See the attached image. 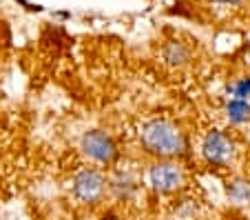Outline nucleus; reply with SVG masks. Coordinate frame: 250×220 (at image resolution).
I'll list each match as a JSON object with an SVG mask.
<instances>
[{
  "instance_id": "nucleus-1",
  "label": "nucleus",
  "mask_w": 250,
  "mask_h": 220,
  "mask_svg": "<svg viewBox=\"0 0 250 220\" xmlns=\"http://www.w3.org/2000/svg\"><path fill=\"white\" fill-rule=\"evenodd\" d=\"M137 138L153 160H182L188 156V136L170 118H148L140 124Z\"/></svg>"
},
{
  "instance_id": "nucleus-2",
  "label": "nucleus",
  "mask_w": 250,
  "mask_h": 220,
  "mask_svg": "<svg viewBox=\"0 0 250 220\" xmlns=\"http://www.w3.org/2000/svg\"><path fill=\"white\" fill-rule=\"evenodd\" d=\"M109 196L106 192V173L102 167L82 165L71 176V198L82 207H98Z\"/></svg>"
},
{
  "instance_id": "nucleus-3",
  "label": "nucleus",
  "mask_w": 250,
  "mask_h": 220,
  "mask_svg": "<svg viewBox=\"0 0 250 220\" xmlns=\"http://www.w3.org/2000/svg\"><path fill=\"white\" fill-rule=\"evenodd\" d=\"M144 182L157 196H175L186 187V169L180 160H153L146 167Z\"/></svg>"
},
{
  "instance_id": "nucleus-4",
  "label": "nucleus",
  "mask_w": 250,
  "mask_h": 220,
  "mask_svg": "<svg viewBox=\"0 0 250 220\" xmlns=\"http://www.w3.org/2000/svg\"><path fill=\"white\" fill-rule=\"evenodd\" d=\"M80 153L95 167H113L120 160L118 140L104 129H89L80 136Z\"/></svg>"
},
{
  "instance_id": "nucleus-5",
  "label": "nucleus",
  "mask_w": 250,
  "mask_h": 220,
  "mask_svg": "<svg viewBox=\"0 0 250 220\" xmlns=\"http://www.w3.org/2000/svg\"><path fill=\"white\" fill-rule=\"evenodd\" d=\"M199 151H202L204 163L210 165V167H217V169L230 167L237 160V143L224 129H208L202 136Z\"/></svg>"
},
{
  "instance_id": "nucleus-6",
  "label": "nucleus",
  "mask_w": 250,
  "mask_h": 220,
  "mask_svg": "<svg viewBox=\"0 0 250 220\" xmlns=\"http://www.w3.org/2000/svg\"><path fill=\"white\" fill-rule=\"evenodd\" d=\"M106 192L118 205H131L142 192V176L133 165H113L106 176Z\"/></svg>"
},
{
  "instance_id": "nucleus-7",
  "label": "nucleus",
  "mask_w": 250,
  "mask_h": 220,
  "mask_svg": "<svg viewBox=\"0 0 250 220\" xmlns=\"http://www.w3.org/2000/svg\"><path fill=\"white\" fill-rule=\"evenodd\" d=\"M162 60L170 69H184L193 60V49H190V45L182 43V40H168L162 47Z\"/></svg>"
},
{
  "instance_id": "nucleus-8",
  "label": "nucleus",
  "mask_w": 250,
  "mask_h": 220,
  "mask_svg": "<svg viewBox=\"0 0 250 220\" xmlns=\"http://www.w3.org/2000/svg\"><path fill=\"white\" fill-rule=\"evenodd\" d=\"M226 198L235 207H250V180L244 176H232L226 180Z\"/></svg>"
},
{
  "instance_id": "nucleus-9",
  "label": "nucleus",
  "mask_w": 250,
  "mask_h": 220,
  "mask_svg": "<svg viewBox=\"0 0 250 220\" xmlns=\"http://www.w3.org/2000/svg\"><path fill=\"white\" fill-rule=\"evenodd\" d=\"M224 116L232 127L250 122V100H239V98H226L224 102Z\"/></svg>"
},
{
  "instance_id": "nucleus-10",
  "label": "nucleus",
  "mask_w": 250,
  "mask_h": 220,
  "mask_svg": "<svg viewBox=\"0 0 250 220\" xmlns=\"http://www.w3.org/2000/svg\"><path fill=\"white\" fill-rule=\"evenodd\" d=\"M199 211L197 198L188 196V194H177L173 202H170V216L173 220H193Z\"/></svg>"
},
{
  "instance_id": "nucleus-11",
  "label": "nucleus",
  "mask_w": 250,
  "mask_h": 220,
  "mask_svg": "<svg viewBox=\"0 0 250 220\" xmlns=\"http://www.w3.org/2000/svg\"><path fill=\"white\" fill-rule=\"evenodd\" d=\"M226 98H239V100H250V73L232 78L226 85Z\"/></svg>"
},
{
  "instance_id": "nucleus-12",
  "label": "nucleus",
  "mask_w": 250,
  "mask_h": 220,
  "mask_svg": "<svg viewBox=\"0 0 250 220\" xmlns=\"http://www.w3.org/2000/svg\"><path fill=\"white\" fill-rule=\"evenodd\" d=\"M98 220H126V218H124V216L120 214V211H115V209H109V211H104V214L100 216Z\"/></svg>"
},
{
  "instance_id": "nucleus-13",
  "label": "nucleus",
  "mask_w": 250,
  "mask_h": 220,
  "mask_svg": "<svg viewBox=\"0 0 250 220\" xmlns=\"http://www.w3.org/2000/svg\"><path fill=\"white\" fill-rule=\"evenodd\" d=\"M215 2H222V5H239L241 0H215Z\"/></svg>"
},
{
  "instance_id": "nucleus-14",
  "label": "nucleus",
  "mask_w": 250,
  "mask_h": 220,
  "mask_svg": "<svg viewBox=\"0 0 250 220\" xmlns=\"http://www.w3.org/2000/svg\"><path fill=\"white\" fill-rule=\"evenodd\" d=\"M244 62H246V67H250V47L244 51Z\"/></svg>"
},
{
  "instance_id": "nucleus-15",
  "label": "nucleus",
  "mask_w": 250,
  "mask_h": 220,
  "mask_svg": "<svg viewBox=\"0 0 250 220\" xmlns=\"http://www.w3.org/2000/svg\"><path fill=\"white\" fill-rule=\"evenodd\" d=\"M0 220H2V214H0Z\"/></svg>"
}]
</instances>
